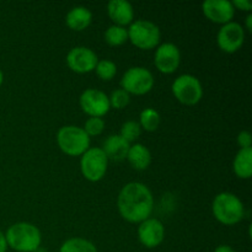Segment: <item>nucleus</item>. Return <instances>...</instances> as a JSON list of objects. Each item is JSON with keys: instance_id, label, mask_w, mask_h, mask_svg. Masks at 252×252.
Here are the masks:
<instances>
[{"instance_id": "22", "label": "nucleus", "mask_w": 252, "mask_h": 252, "mask_svg": "<svg viewBox=\"0 0 252 252\" xmlns=\"http://www.w3.org/2000/svg\"><path fill=\"white\" fill-rule=\"evenodd\" d=\"M160 115L157 110L148 107L143 110L139 115L140 128L147 132H155L160 126Z\"/></svg>"}, {"instance_id": "23", "label": "nucleus", "mask_w": 252, "mask_h": 252, "mask_svg": "<svg viewBox=\"0 0 252 252\" xmlns=\"http://www.w3.org/2000/svg\"><path fill=\"white\" fill-rule=\"evenodd\" d=\"M96 75L103 81H110L115 78V75L117 74V65L113 63L110 59H102V61H98L96 64Z\"/></svg>"}, {"instance_id": "18", "label": "nucleus", "mask_w": 252, "mask_h": 252, "mask_svg": "<svg viewBox=\"0 0 252 252\" xmlns=\"http://www.w3.org/2000/svg\"><path fill=\"white\" fill-rule=\"evenodd\" d=\"M127 160L133 169L143 171V170H147L152 164V154L145 145L135 143L130 145L128 150Z\"/></svg>"}, {"instance_id": "11", "label": "nucleus", "mask_w": 252, "mask_h": 252, "mask_svg": "<svg viewBox=\"0 0 252 252\" xmlns=\"http://www.w3.org/2000/svg\"><path fill=\"white\" fill-rule=\"evenodd\" d=\"M98 58L93 49L88 47H74L66 56V64L74 73L88 74L95 70Z\"/></svg>"}, {"instance_id": "1", "label": "nucleus", "mask_w": 252, "mask_h": 252, "mask_svg": "<svg viewBox=\"0 0 252 252\" xmlns=\"http://www.w3.org/2000/svg\"><path fill=\"white\" fill-rule=\"evenodd\" d=\"M117 207L125 220L128 223L140 224L152 216L154 197L147 185L142 182H129L120 191Z\"/></svg>"}, {"instance_id": "10", "label": "nucleus", "mask_w": 252, "mask_h": 252, "mask_svg": "<svg viewBox=\"0 0 252 252\" xmlns=\"http://www.w3.org/2000/svg\"><path fill=\"white\" fill-rule=\"evenodd\" d=\"M245 42V31L238 22H228L223 25L217 34V43L220 51L225 53H235Z\"/></svg>"}, {"instance_id": "30", "label": "nucleus", "mask_w": 252, "mask_h": 252, "mask_svg": "<svg viewBox=\"0 0 252 252\" xmlns=\"http://www.w3.org/2000/svg\"><path fill=\"white\" fill-rule=\"evenodd\" d=\"M214 252H235L233 248H230L229 245H219L218 248L214 250Z\"/></svg>"}, {"instance_id": "6", "label": "nucleus", "mask_w": 252, "mask_h": 252, "mask_svg": "<svg viewBox=\"0 0 252 252\" xmlns=\"http://www.w3.org/2000/svg\"><path fill=\"white\" fill-rule=\"evenodd\" d=\"M154 88V76L149 69L144 66H132L123 74L121 79V89L129 95H147Z\"/></svg>"}, {"instance_id": "12", "label": "nucleus", "mask_w": 252, "mask_h": 252, "mask_svg": "<svg viewBox=\"0 0 252 252\" xmlns=\"http://www.w3.org/2000/svg\"><path fill=\"white\" fill-rule=\"evenodd\" d=\"M180 63H181V53L176 44L166 42L160 44L155 51L154 64L160 73H175L180 66Z\"/></svg>"}, {"instance_id": "32", "label": "nucleus", "mask_w": 252, "mask_h": 252, "mask_svg": "<svg viewBox=\"0 0 252 252\" xmlns=\"http://www.w3.org/2000/svg\"><path fill=\"white\" fill-rule=\"evenodd\" d=\"M33 252H48V250H47V249H44V248H42V246H39V248L36 249V250H34Z\"/></svg>"}, {"instance_id": "15", "label": "nucleus", "mask_w": 252, "mask_h": 252, "mask_svg": "<svg viewBox=\"0 0 252 252\" xmlns=\"http://www.w3.org/2000/svg\"><path fill=\"white\" fill-rule=\"evenodd\" d=\"M107 14L113 24L122 27L132 24L134 19V10L127 0H111L107 5Z\"/></svg>"}, {"instance_id": "20", "label": "nucleus", "mask_w": 252, "mask_h": 252, "mask_svg": "<svg viewBox=\"0 0 252 252\" xmlns=\"http://www.w3.org/2000/svg\"><path fill=\"white\" fill-rule=\"evenodd\" d=\"M59 252H98L95 244L83 238H71L62 244Z\"/></svg>"}, {"instance_id": "16", "label": "nucleus", "mask_w": 252, "mask_h": 252, "mask_svg": "<svg viewBox=\"0 0 252 252\" xmlns=\"http://www.w3.org/2000/svg\"><path fill=\"white\" fill-rule=\"evenodd\" d=\"M130 144L127 140L123 139L120 134H112L110 137L106 138L103 142L102 148L105 155L107 157L108 160H113V161H122V160L127 159L128 150H129Z\"/></svg>"}, {"instance_id": "17", "label": "nucleus", "mask_w": 252, "mask_h": 252, "mask_svg": "<svg viewBox=\"0 0 252 252\" xmlns=\"http://www.w3.org/2000/svg\"><path fill=\"white\" fill-rule=\"evenodd\" d=\"M93 21V12L85 6H75L66 14L65 24L70 30L76 32L88 29Z\"/></svg>"}, {"instance_id": "27", "label": "nucleus", "mask_w": 252, "mask_h": 252, "mask_svg": "<svg viewBox=\"0 0 252 252\" xmlns=\"http://www.w3.org/2000/svg\"><path fill=\"white\" fill-rule=\"evenodd\" d=\"M238 144L240 147V149H248L251 148L252 145V137L250 132L248 130H243L238 134Z\"/></svg>"}, {"instance_id": "2", "label": "nucleus", "mask_w": 252, "mask_h": 252, "mask_svg": "<svg viewBox=\"0 0 252 252\" xmlns=\"http://www.w3.org/2000/svg\"><path fill=\"white\" fill-rule=\"evenodd\" d=\"M7 246L17 252H33L41 246L42 235L36 225L26 221L12 224L5 234Z\"/></svg>"}, {"instance_id": "25", "label": "nucleus", "mask_w": 252, "mask_h": 252, "mask_svg": "<svg viewBox=\"0 0 252 252\" xmlns=\"http://www.w3.org/2000/svg\"><path fill=\"white\" fill-rule=\"evenodd\" d=\"M108 100H110L111 107L115 108V110H123V108H126L129 105L130 95L127 91L123 90V89H117V90H115L111 94Z\"/></svg>"}, {"instance_id": "3", "label": "nucleus", "mask_w": 252, "mask_h": 252, "mask_svg": "<svg viewBox=\"0 0 252 252\" xmlns=\"http://www.w3.org/2000/svg\"><path fill=\"white\" fill-rule=\"evenodd\" d=\"M212 212L217 220L224 225H235L245 217L244 203L231 192H221L217 194L212 203Z\"/></svg>"}, {"instance_id": "4", "label": "nucleus", "mask_w": 252, "mask_h": 252, "mask_svg": "<svg viewBox=\"0 0 252 252\" xmlns=\"http://www.w3.org/2000/svg\"><path fill=\"white\" fill-rule=\"evenodd\" d=\"M57 143L64 154L81 157L90 148V137L78 126H64L57 133Z\"/></svg>"}, {"instance_id": "19", "label": "nucleus", "mask_w": 252, "mask_h": 252, "mask_svg": "<svg viewBox=\"0 0 252 252\" xmlns=\"http://www.w3.org/2000/svg\"><path fill=\"white\" fill-rule=\"evenodd\" d=\"M233 170L239 179H250L252 176V148L239 150L234 158Z\"/></svg>"}, {"instance_id": "13", "label": "nucleus", "mask_w": 252, "mask_h": 252, "mask_svg": "<svg viewBox=\"0 0 252 252\" xmlns=\"http://www.w3.org/2000/svg\"><path fill=\"white\" fill-rule=\"evenodd\" d=\"M164 224L155 218H148L138 226V239L140 244L147 249L158 248L164 241Z\"/></svg>"}, {"instance_id": "24", "label": "nucleus", "mask_w": 252, "mask_h": 252, "mask_svg": "<svg viewBox=\"0 0 252 252\" xmlns=\"http://www.w3.org/2000/svg\"><path fill=\"white\" fill-rule=\"evenodd\" d=\"M142 134V128H140V125L135 121H127L122 125L121 127L120 135L125 140H127L128 143H133L138 139Z\"/></svg>"}, {"instance_id": "33", "label": "nucleus", "mask_w": 252, "mask_h": 252, "mask_svg": "<svg viewBox=\"0 0 252 252\" xmlns=\"http://www.w3.org/2000/svg\"><path fill=\"white\" fill-rule=\"evenodd\" d=\"M2 81H4V74H2V71L0 70V86L2 85Z\"/></svg>"}, {"instance_id": "29", "label": "nucleus", "mask_w": 252, "mask_h": 252, "mask_svg": "<svg viewBox=\"0 0 252 252\" xmlns=\"http://www.w3.org/2000/svg\"><path fill=\"white\" fill-rule=\"evenodd\" d=\"M7 250V244L6 239H5V234L0 231V252H6Z\"/></svg>"}, {"instance_id": "5", "label": "nucleus", "mask_w": 252, "mask_h": 252, "mask_svg": "<svg viewBox=\"0 0 252 252\" xmlns=\"http://www.w3.org/2000/svg\"><path fill=\"white\" fill-rule=\"evenodd\" d=\"M128 31V41L143 51L154 49L159 44L161 32L158 25L148 20H137L132 22Z\"/></svg>"}, {"instance_id": "14", "label": "nucleus", "mask_w": 252, "mask_h": 252, "mask_svg": "<svg viewBox=\"0 0 252 252\" xmlns=\"http://www.w3.org/2000/svg\"><path fill=\"white\" fill-rule=\"evenodd\" d=\"M202 10L209 21L221 26L231 22L235 15V9L229 0H207L202 4Z\"/></svg>"}, {"instance_id": "7", "label": "nucleus", "mask_w": 252, "mask_h": 252, "mask_svg": "<svg viewBox=\"0 0 252 252\" xmlns=\"http://www.w3.org/2000/svg\"><path fill=\"white\" fill-rule=\"evenodd\" d=\"M171 90L176 100L186 106H194L203 97V86L201 81L191 74H184L174 80Z\"/></svg>"}, {"instance_id": "21", "label": "nucleus", "mask_w": 252, "mask_h": 252, "mask_svg": "<svg viewBox=\"0 0 252 252\" xmlns=\"http://www.w3.org/2000/svg\"><path fill=\"white\" fill-rule=\"evenodd\" d=\"M105 42L111 47H118L128 41V31L126 27L112 25L105 31Z\"/></svg>"}, {"instance_id": "28", "label": "nucleus", "mask_w": 252, "mask_h": 252, "mask_svg": "<svg viewBox=\"0 0 252 252\" xmlns=\"http://www.w3.org/2000/svg\"><path fill=\"white\" fill-rule=\"evenodd\" d=\"M231 5H233L234 9H238L240 11L250 12L252 10V2L249 0H233Z\"/></svg>"}, {"instance_id": "9", "label": "nucleus", "mask_w": 252, "mask_h": 252, "mask_svg": "<svg viewBox=\"0 0 252 252\" xmlns=\"http://www.w3.org/2000/svg\"><path fill=\"white\" fill-rule=\"evenodd\" d=\"M79 103L86 115L90 117H100L107 115L111 110L108 96L97 89H86L79 98Z\"/></svg>"}, {"instance_id": "8", "label": "nucleus", "mask_w": 252, "mask_h": 252, "mask_svg": "<svg viewBox=\"0 0 252 252\" xmlns=\"http://www.w3.org/2000/svg\"><path fill=\"white\" fill-rule=\"evenodd\" d=\"M108 159L101 148H89L80 159V171L90 182H98L105 177Z\"/></svg>"}, {"instance_id": "26", "label": "nucleus", "mask_w": 252, "mask_h": 252, "mask_svg": "<svg viewBox=\"0 0 252 252\" xmlns=\"http://www.w3.org/2000/svg\"><path fill=\"white\" fill-rule=\"evenodd\" d=\"M89 137H95L100 135L105 129V121L100 117H90L85 122V126L83 128Z\"/></svg>"}, {"instance_id": "31", "label": "nucleus", "mask_w": 252, "mask_h": 252, "mask_svg": "<svg viewBox=\"0 0 252 252\" xmlns=\"http://www.w3.org/2000/svg\"><path fill=\"white\" fill-rule=\"evenodd\" d=\"M246 30H248L249 32H252V14L251 12H249V15L246 16Z\"/></svg>"}]
</instances>
